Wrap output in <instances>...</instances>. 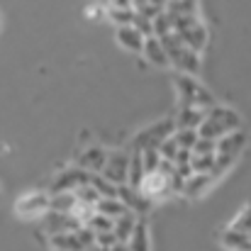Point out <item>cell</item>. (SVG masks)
Instances as JSON below:
<instances>
[{
    "mask_svg": "<svg viewBox=\"0 0 251 251\" xmlns=\"http://www.w3.org/2000/svg\"><path fill=\"white\" fill-rule=\"evenodd\" d=\"M176 88H178V102H180V110H183V107L210 110V107L217 105L215 95H212L205 85H200L198 81H193V78L185 76V74L176 76Z\"/></svg>",
    "mask_w": 251,
    "mask_h": 251,
    "instance_id": "cell-1",
    "label": "cell"
},
{
    "mask_svg": "<svg viewBox=\"0 0 251 251\" xmlns=\"http://www.w3.org/2000/svg\"><path fill=\"white\" fill-rule=\"evenodd\" d=\"M173 34L195 54L207 44V27L198 17H173Z\"/></svg>",
    "mask_w": 251,
    "mask_h": 251,
    "instance_id": "cell-2",
    "label": "cell"
},
{
    "mask_svg": "<svg viewBox=\"0 0 251 251\" xmlns=\"http://www.w3.org/2000/svg\"><path fill=\"white\" fill-rule=\"evenodd\" d=\"M176 134V122L173 120H161L156 125H149L147 129H142L134 137V149L144 151V149H159L161 142H166L168 137Z\"/></svg>",
    "mask_w": 251,
    "mask_h": 251,
    "instance_id": "cell-3",
    "label": "cell"
},
{
    "mask_svg": "<svg viewBox=\"0 0 251 251\" xmlns=\"http://www.w3.org/2000/svg\"><path fill=\"white\" fill-rule=\"evenodd\" d=\"M137 193H139L144 200H149V202H159V200H164L168 195H173V193H171V178H166V176L159 173V171H156V173H144V178H142Z\"/></svg>",
    "mask_w": 251,
    "mask_h": 251,
    "instance_id": "cell-4",
    "label": "cell"
},
{
    "mask_svg": "<svg viewBox=\"0 0 251 251\" xmlns=\"http://www.w3.org/2000/svg\"><path fill=\"white\" fill-rule=\"evenodd\" d=\"M15 212H17L22 220L44 217V215L49 212V195H44V193H29V195H22V198L15 202Z\"/></svg>",
    "mask_w": 251,
    "mask_h": 251,
    "instance_id": "cell-5",
    "label": "cell"
},
{
    "mask_svg": "<svg viewBox=\"0 0 251 251\" xmlns=\"http://www.w3.org/2000/svg\"><path fill=\"white\" fill-rule=\"evenodd\" d=\"M127 171H129V156L122 151H115V154H107V161L100 176L117 188V185H127Z\"/></svg>",
    "mask_w": 251,
    "mask_h": 251,
    "instance_id": "cell-6",
    "label": "cell"
},
{
    "mask_svg": "<svg viewBox=\"0 0 251 251\" xmlns=\"http://www.w3.org/2000/svg\"><path fill=\"white\" fill-rule=\"evenodd\" d=\"M88 178H90V173L81 171L78 166L66 168V171L59 173L56 180L51 183V195H56V193H76L81 185H88Z\"/></svg>",
    "mask_w": 251,
    "mask_h": 251,
    "instance_id": "cell-7",
    "label": "cell"
},
{
    "mask_svg": "<svg viewBox=\"0 0 251 251\" xmlns=\"http://www.w3.org/2000/svg\"><path fill=\"white\" fill-rule=\"evenodd\" d=\"M83 225L76 222L71 215H59V212H47L44 215V229L49 237H56V234H76Z\"/></svg>",
    "mask_w": 251,
    "mask_h": 251,
    "instance_id": "cell-8",
    "label": "cell"
},
{
    "mask_svg": "<svg viewBox=\"0 0 251 251\" xmlns=\"http://www.w3.org/2000/svg\"><path fill=\"white\" fill-rule=\"evenodd\" d=\"M105 161H107V151H105L102 147H88L83 154H78L76 166L93 176V173H100V171H102Z\"/></svg>",
    "mask_w": 251,
    "mask_h": 251,
    "instance_id": "cell-9",
    "label": "cell"
},
{
    "mask_svg": "<svg viewBox=\"0 0 251 251\" xmlns=\"http://www.w3.org/2000/svg\"><path fill=\"white\" fill-rule=\"evenodd\" d=\"M117 200H120L129 212H134L137 217L144 215V212H149V207H151V202L144 200V198H142L134 188H129V185H117Z\"/></svg>",
    "mask_w": 251,
    "mask_h": 251,
    "instance_id": "cell-10",
    "label": "cell"
},
{
    "mask_svg": "<svg viewBox=\"0 0 251 251\" xmlns=\"http://www.w3.org/2000/svg\"><path fill=\"white\" fill-rule=\"evenodd\" d=\"M207 120L217 122L220 127H225L227 132H239L242 129V117L232 110V107H225V105H215L207 110Z\"/></svg>",
    "mask_w": 251,
    "mask_h": 251,
    "instance_id": "cell-11",
    "label": "cell"
},
{
    "mask_svg": "<svg viewBox=\"0 0 251 251\" xmlns=\"http://www.w3.org/2000/svg\"><path fill=\"white\" fill-rule=\"evenodd\" d=\"M244 144H247V134H244L242 129H239V132H229V134H225V137L217 142V147H215V154L237 159V156H239V151L244 149Z\"/></svg>",
    "mask_w": 251,
    "mask_h": 251,
    "instance_id": "cell-12",
    "label": "cell"
},
{
    "mask_svg": "<svg viewBox=\"0 0 251 251\" xmlns=\"http://www.w3.org/2000/svg\"><path fill=\"white\" fill-rule=\"evenodd\" d=\"M105 10H107V17H110L117 27H132V25H134L137 12H134L132 2H112V5L105 7Z\"/></svg>",
    "mask_w": 251,
    "mask_h": 251,
    "instance_id": "cell-13",
    "label": "cell"
},
{
    "mask_svg": "<svg viewBox=\"0 0 251 251\" xmlns=\"http://www.w3.org/2000/svg\"><path fill=\"white\" fill-rule=\"evenodd\" d=\"M205 117H207V110H200V107H183L173 122H176V129H198V127L205 122Z\"/></svg>",
    "mask_w": 251,
    "mask_h": 251,
    "instance_id": "cell-14",
    "label": "cell"
},
{
    "mask_svg": "<svg viewBox=\"0 0 251 251\" xmlns=\"http://www.w3.org/2000/svg\"><path fill=\"white\" fill-rule=\"evenodd\" d=\"M137 215L134 212H125L122 217H117L115 222H112V234H115V239L120 242V244H127L129 242V237H132V232H134V225H137Z\"/></svg>",
    "mask_w": 251,
    "mask_h": 251,
    "instance_id": "cell-15",
    "label": "cell"
},
{
    "mask_svg": "<svg viewBox=\"0 0 251 251\" xmlns=\"http://www.w3.org/2000/svg\"><path fill=\"white\" fill-rule=\"evenodd\" d=\"M210 183H212V178H210L207 173H193L188 180H183L180 193H183L185 198H200V195L210 188Z\"/></svg>",
    "mask_w": 251,
    "mask_h": 251,
    "instance_id": "cell-16",
    "label": "cell"
},
{
    "mask_svg": "<svg viewBox=\"0 0 251 251\" xmlns=\"http://www.w3.org/2000/svg\"><path fill=\"white\" fill-rule=\"evenodd\" d=\"M142 54H144V56L149 59V64H154V66H168V56L156 37H147V39H144Z\"/></svg>",
    "mask_w": 251,
    "mask_h": 251,
    "instance_id": "cell-17",
    "label": "cell"
},
{
    "mask_svg": "<svg viewBox=\"0 0 251 251\" xmlns=\"http://www.w3.org/2000/svg\"><path fill=\"white\" fill-rule=\"evenodd\" d=\"M117 42H120V47H125L129 51H137V54L144 47V37L134 27H117Z\"/></svg>",
    "mask_w": 251,
    "mask_h": 251,
    "instance_id": "cell-18",
    "label": "cell"
},
{
    "mask_svg": "<svg viewBox=\"0 0 251 251\" xmlns=\"http://www.w3.org/2000/svg\"><path fill=\"white\" fill-rule=\"evenodd\" d=\"M127 212V207L117 200V198H100L98 200V205H95V215H102V217H107V220H117V217H122Z\"/></svg>",
    "mask_w": 251,
    "mask_h": 251,
    "instance_id": "cell-19",
    "label": "cell"
},
{
    "mask_svg": "<svg viewBox=\"0 0 251 251\" xmlns=\"http://www.w3.org/2000/svg\"><path fill=\"white\" fill-rule=\"evenodd\" d=\"M127 251H149V232H147V222L142 217L134 225V232L127 242Z\"/></svg>",
    "mask_w": 251,
    "mask_h": 251,
    "instance_id": "cell-20",
    "label": "cell"
},
{
    "mask_svg": "<svg viewBox=\"0 0 251 251\" xmlns=\"http://www.w3.org/2000/svg\"><path fill=\"white\" fill-rule=\"evenodd\" d=\"M132 7H134V12H137L139 17L154 22V20L166 10V2H147V0H137V2H132Z\"/></svg>",
    "mask_w": 251,
    "mask_h": 251,
    "instance_id": "cell-21",
    "label": "cell"
},
{
    "mask_svg": "<svg viewBox=\"0 0 251 251\" xmlns=\"http://www.w3.org/2000/svg\"><path fill=\"white\" fill-rule=\"evenodd\" d=\"M74 205H76V195L74 193H56V195L49 198V212L69 215Z\"/></svg>",
    "mask_w": 251,
    "mask_h": 251,
    "instance_id": "cell-22",
    "label": "cell"
},
{
    "mask_svg": "<svg viewBox=\"0 0 251 251\" xmlns=\"http://www.w3.org/2000/svg\"><path fill=\"white\" fill-rule=\"evenodd\" d=\"M222 244L229 251H251V242L247 234H239V232H225L222 234Z\"/></svg>",
    "mask_w": 251,
    "mask_h": 251,
    "instance_id": "cell-23",
    "label": "cell"
},
{
    "mask_svg": "<svg viewBox=\"0 0 251 251\" xmlns=\"http://www.w3.org/2000/svg\"><path fill=\"white\" fill-rule=\"evenodd\" d=\"M88 185H90L100 198H117V188H115L112 183H107L100 173H93V176L88 178Z\"/></svg>",
    "mask_w": 251,
    "mask_h": 251,
    "instance_id": "cell-24",
    "label": "cell"
},
{
    "mask_svg": "<svg viewBox=\"0 0 251 251\" xmlns=\"http://www.w3.org/2000/svg\"><path fill=\"white\" fill-rule=\"evenodd\" d=\"M166 12H171L173 17H195L198 15V2H185V0H180V2H166Z\"/></svg>",
    "mask_w": 251,
    "mask_h": 251,
    "instance_id": "cell-25",
    "label": "cell"
},
{
    "mask_svg": "<svg viewBox=\"0 0 251 251\" xmlns=\"http://www.w3.org/2000/svg\"><path fill=\"white\" fill-rule=\"evenodd\" d=\"M51 249H56V251H83L81 244H78V239H76V234H56V237H51Z\"/></svg>",
    "mask_w": 251,
    "mask_h": 251,
    "instance_id": "cell-26",
    "label": "cell"
},
{
    "mask_svg": "<svg viewBox=\"0 0 251 251\" xmlns=\"http://www.w3.org/2000/svg\"><path fill=\"white\" fill-rule=\"evenodd\" d=\"M173 142L178 144V149L190 151V149L195 147V142H198V132H195V129H176Z\"/></svg>",
    "mask_w": 251,
    "mask_h": 251,
    "instance_id": "cell-27",
    "label": "cell"
},
{
    "mask_svg": "<svg viewBox=\"0 0 251 251\" xmlns=\"http://www.w3.org/2000/svg\"><path fill=\"white\" fill-rule=\"evenodd\" d=\"M232 232H239V234H249L251 232V205L249 207H244L234 220H232V227H229Z\"/></svg>",
    "mask_w": 251,
    "mask_h": 251,
    "instance_id": "cell-28",
    "label": "cell"
},
{
    "mask_svg": "<svg viewBox=\"0 0 251 251\" xmlns=\"http://www.w3.org/2000/svg\"><path fill=\"white\" fill-rule=\"evenodd\" d=\"M139 156H142V168H144V173H156V171H159L161 156H159L156 149H144V151H139Z\"/></svg>",
    "mask_w": 251,
    "mask_h": 251,
    "instance_id": "cell-29",
    "label": "cell"
},
{
    "mask_svg": "<svg viewBox=\"0 0 251 251\" xmlns=\"http://www.w3.org/2000/svg\"><path fill=\"white\" fill-rule=\"evenodd\" d=\"M85 227H88L93 234H107V232H112V220H107V217H102V215H93Z\"/></svg>",
    "mask_w": 251,
    "mask_h": 251,
    "instance_id": "cell-30",
    "label": "cell"
},
{
    "mask_svg": "<svg viewBox=\"0 0 251 251\" xmlns=\"http://www.w3.org/2000/svg\"><path fill=\"white\" fill-rule=\"evenodd\" d=\"M156 151H159V156H161L164 161H171V164H173V159H176V154H178L180 149H178V144L173 142V137H168L166 142H161V144H159V149H156Z\"/></svg>",
    "mask_w": 251,
    "mask_h": 251,
    "instance_id": "cell-31",
    "label": "cell"
},
{
    "mask_svg": "<svg viewBox=\"0 0 251 251\" xmlns=\"http://www.w3.org/2000/svg\"><path fill=\"white\" fill-rule=\"evenodd\" d=\"M215 147L217 142H210V139H198L195 147L190 149L193 156H215Z\"/></svg>",
    "mask_w": 251,
    "mask_h": 251,
    "instance_id": "cell-32",
    "label": "cell"
},
{
    "mask_svg": "<svg viewBox=\"0 0 251 251\" xmlns=\"http://www.w3.org/2000/svg\"><path fill=\"white\" fill-rule=\"evenodd\" d=\"M74 195H76L78 202H85V205H98V200H100V195H98L90 185H81Z\"/></svg>",
    "mask_w": 251,
    "mask_h": 251,
    "instance_id": "cell-33",
    "label": "cell"
},
{
    "mask_svg": "<svg viewBox=\"0 0 251 251\" xmlns=\"http://www.w3.org/2000/svg\"><path fill=\"white\" fill-rule=\"evenodd\" d=\"M76 239H78L81 249H90V247H95V234H93L88 227H81V229L76 232Z\"/></svg>",
    "mask_w": 251,
    "mask_h": 251,
    "instance_id": "cell-34",
    "label": "cell"
},
{
    "mask_svg": "<svg viewBox=\"0 0 251 251\" xmlns=\"http://www.w3.org/2000/svg\"><path fill=\"white\" fill-rule=\"evenodd\" d=\"M115 244H120L117 239H115V234L112 232H107V234H95V247H100V249L110 251Z\"/></svg>",
    "mask_w": 251,
    "mask_h": 251,
    "instance_id": "cell-35",
    "label": "cell"
},
{
    "mask_svg": "<svg viewBox=\"0 0 251 251\" xmlns=\"http://www.w3.org/2000/svg\"><path fill=\"white\" fill-rule=\"evenodd\" d=\"M105 7H100V5H88V10H85V15L88 17H100V12H102Z\"/></svg>",
    "mask_w": 251,
    "mask_h": 251,
    "instance_id": "cell-36",
    "label": "cell"
},
{
    "mask_svg": "<svg viewBox=\"0 0 251 251\" xmlns=\"http://www.w3.org/2000/svg\"><path fill=\"white\" fill-rule=\"evenodd\" d=\"M110 251H127V244H115Z\"/></svg>",
    "mask_w": 251,
    "mask_h": 251,
    "instance_id": "cell-37",
    "label": "cell"
},
{
    "mask_svg": "<svg viewBox=\"0 0 251 251\" xmlns=\"http://www.w3.org/2000/svg\"><path fill=\"white\" fill-rule=\"evenodd\" d=\"M83 251H105V249H100V247H90V249H83Z\"/></svg>",
    "mask_w": 251,
    "mask_h": 251,
    "instance_id": "cell-38",
    "label": "cell"
},
{
    "mask_svg": "<svg viewBox=\"0 0 251 251\" xmlns=\"http://www.w3.org/2000/svg\"><path fill=\"white\" fill-rule=\"evenodd\" d=\"M0 25H2V20H0Z\"/></svg>",
    "mask_w": 251,
    "mask_h": 251,
    "instance_id": "cell-39",
    "label": "cell"
}]
</instances>
